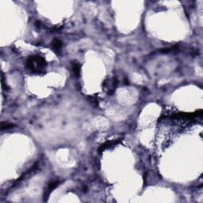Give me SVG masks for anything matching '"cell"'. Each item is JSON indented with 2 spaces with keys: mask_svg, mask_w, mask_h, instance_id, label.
Listing matches in <instances>:
<instances>
[{
  "mask_svg": "<svg viewBox=\"0 0 203 203\" xmlns=\"http://www.w3.org/2000/svg\"><path fill=\"white\" fill-rule=\"evenodd\" d=\"M62 46H63V43L59 39H54L52 42V47L55 51L60 50Z\"/></svg>",
  "mask_w": 203,
  "mask_h": 203,
  "instance_id": "3957f363",
  "label": "cell"
},
{
  "mask_svg": "<svg viewBox=\"0 0 203 203\" xmlns=\"http://www.w3.org/2000/svg\"><path fill=\"white\" fill-rule=\"evenodd\" d=\"M47 63L44 58L39 55H33L29 57L26 60L25 67L26 68L35 74H41L44 72Z\"/></svg>",
  "mask_w": 203,
  "mask_h": 203,
  "instance_id": "6da1fadb",
  "label": "cell"
},
{
  "mask_svg": "<svg viewBox=\"0 0 203 203\" xmlns=\"http://www.w3.org/2000/svg\"><path fill=\"white\" fill-rule=\"evenodd\" d=\"M14 126L12 123H6V122H2L1 123V129H8Z\"/></svg>",
  "mask_w": 203,
  "mask_h": 203,
  "instance_id": "5b68a950",
  "label": "cell"
},
{
  "mask_svg": "<svg viewBox=\"0 0 203 203\" xmlns=\"http://www.w3.org/2000/svg\"><path fill=\"white\" fill-rule=\"evenodd\" d=\"M72 70L73 74L75 75L76 77H79L80 74H81V71H80V65L79 64L78 62L74 61L72 63Z\"/></svg>",
  "mask_w": 203,
  "mask_h": 203,
  "instance_id": "7a4b0ae2",
  "label": "cell"
},
{
  "mask_svg": "<svg viewBox=\"0 0 203 203\" xmlns=\"http://www.w3.org/2000/svg\"><path fill=\"white\" fill-rule=\"evenodd\" d=\"M58 184H59V182H58V181H53V182H51L50 183L48 184V186L47 187V190L48 193H50L52 190H54V189L58 186Z\"/></svg>",
  "mask_w": 203,
  "mask_h": 203,
  "instance_id": "277c9868",
  "label": "cell"
}]
</instances>
